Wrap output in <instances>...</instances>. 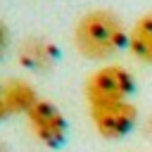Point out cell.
<instances>
[{
	"label": "cell",
	"mask_w": 152,
	"mask_h": 152,
	"mask_svg": "<svg viewBox=\"0 0 152 152\" xmlns=\"http://www.w3.org/2000/svg\"><path fill=\"white\" fill-rule=\"evenodd\" d=\"M57 57H59L57 45L43 36H26L17 45V59L28 71H45L57 62Z\"/></svg>",
	"instance_id": "cell-6"
},
{
	"label": "cell",
	"mask_w": 152,
	"mask_h": 152,
	"mask_svg": "<svg viewBox=\"0 0 152 152\" xmlns=\"http://www.w3.org/2000/svg\"><path fill=\"white\" fill-rule=\"evenodd\" d=\"M28 131L45 147H59L66 138V119L62 109L48 100H38V104L26 114Z\"/></svg>",
	"instance_id": "cell-4"
},
{
	"label": "cell",
	"mask_w": 152,
	"mask_h": 152,
	"mask_svg": "<svg viewBox=\"0 0 152 152\" xmlns=\"http://www.w3.org/2000/svg\"><path fill=\"white\" fill-rule=\"evenodd\" d=\"M145 131H147V138L152 140V112H150V116H147V124H145Z\"/></svg>",
	"instance_id": "cell-8"
},
{
	"label": "cell",
	"mask_w": 152,
	"mask_h": 152,
	"mask_svg": "<svg viewBox=\"0 0 152 152\" xmlns=\"http://www.w3.org/2000/svg\"><path fill=\"white\" fill-rule=\"evenodd\" d=\"M71 40L86 59L102 62L128 45V31L112 10H90L76 19Z\"/></svg>",
	"instance_id": "cell-1"
},
{
	"label": "cell",
	"mask_w": 152,
	"mask_h": 152,
	"mask_svg": "<svg viewBox=\"0 0 152 152\" xmlns=\"http://www.w3.org/2000/svg\"><path fill=\"white\" fill-rule=\"evenodd\" d=\"M128 50L140 64L152 66V10L140 14L128 31Z\"/></svg>",
	"instance_id": "cell-7"
},
{
	"label": "cell",
	"mask_w": 152,
	"mask_h": 152,
	"mask_svg": "<svg viewBox=\"0 0 152 152\" xmlns=\"http://www.w3.org/2000/svg\"><path fill=\"white\" fill-rule=\"evenodd\" d=\"M38 93L36 88L19 76H10L0 83V116L2 119H12L19 114H28L36 104H38Z\"/></svg>",
	"instance_id": "cell-5"
},
{
	"label": "cell",
	"mask_w": 152,
	"mask_h": 152,
	"mask_svg": "<svg viewBox=\"0 0 152 152\" xmlns=\"http://www.w3.org/2000/svg\"><path fill=\"white\" fill-rule=\"evenodd\" d=\"M90 124L104 140H119L128 135L138 124V107L133 102H114L90 109Z\"/></svg>",
	"instance_id": "cell-3"
},
{
	"label": "cell",
	"mask_w": 152,
	"mask_h": 152,
	"mask_svg": "<svg viewBox=\"0 0 152 152\" xmlns=\"http://www.w3.org/2000/svg\"><path fill=\"white\" fill-rule=\"evenodd\" d=\"M135 81L133 74L121 66V64H102L95 71L88 74L83 83V95L88 107H102V104H114V102H126L128 95L133 93Z\"/></svg>",
	"instance_id": "cell-2"
}]
</instances>
